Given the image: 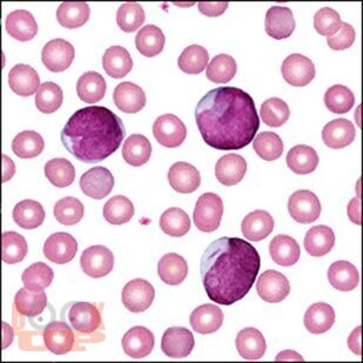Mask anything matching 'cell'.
Returning <instances> with one entry per match:
<instances>
[{
  "mask_svg": "<svg viewBox=\"0 0 363 363\" xmlns=\"http://www.w3.org/2000/svg\"><path fill=\"white\" fill-rule=\"evenodd\" d=\"M125 137L123 121L104 106L80 108L62 130L66 151L85 164H98L114 155Z\"/></svg>",
  "mask_w": 363,
  "mask_h": 363,
  "instance_id": "obj_3",
  "label": "cell"
},
{
  "mask_svg": "<svg viewBox=\"0 0 363 363\" xmlns=\"http://www.w3.org/2000/svg\"><path fill=\"white\" fill-rule=\"evenodd\" d=\"M277 361H303V357L300 354L296 353L294 350H284L282 353L279 354Z\"/></svg>",
  "mask_w": 363,
  "mask_h": 363,
  "instance_id": "obj_62",
  "label": "cell"
},
{
  "mask_svg": "<svg viewBox=\"0 0 363 363\" xmlns=\"http://www.w3.org/2000/svg\"><path fill=\"white\" fill-rule=\"evenodd\" d=\"M260 266V255L248 241L227 237L213 241L200 264L206 294L218 305H234L250 293Z\"/></svg>",
  "mask_w": 363,
  "mask_h": 363,
  "instance_id": "obj_2",
  "label": "cell"
},
{
  "mask_svg": "<svg viewBox=\"0 0 363 363\" xmlns=\"http://www.w3.org/2000/svg\"><path fill=\"white\" fill-rule=\"evenodd\" d=\"M164 32L155 25H146L138 32L135 37V46L141 55L153 58L164 51Z\"/></svg>",
  "mask_w": 363,
  "mask_h": 363,
  "instance_id": "obj_40",
  "label": "cell"
},
{
  "mask_svg": "<svg viewBox=\"0 0 363 363\" xmlns=\"http://www.w3.org/2000/svg\"><path fill=\"white\" fill-rule=\"evenodd\" d=\"M254 151L266 162H274L284 153V141L274 132H261L254 138Z\"/></svg>",
  "mask_w": 363,
  "mask_h": 363,
  "instance_id": "obj_45",
  "label": "cell"
},
{
  "mask_svg": "<svg viewBox=\"0 0 363 363\" xmlns=\"http://www.w3.org/2000/svg\"><path fill=\"white\" fill-rule=\"evenodd\" d=\"M80 266L86 275L100 279L110 274L114 267V255L107 247L92 246L86 248L80 257Z\"/></svg>",
  "mask_w": 363,
  "mask_h": 363,
  "instance_id": "obj_7",
  "label": "cell"
},
{
  "mask_svg": "<svg viewBox=\"0 0 363 363\" xmlns=\"http://www.w3.org/2000/svg\"><path fill=\"white\" fill-rule=\"evenodd\" d=\"M348 216L350 221H353L357 225H361V202L359 198L350 200L348 203Z\"/></svg>",
  "mask_w": 363,
  "mask_h": 363,
  "instance_id": "obj_58",
  "label": "cell"
},
{
  "mask_svg": "<svg viewBox=\"0 0 363 363\" xmlns=\"http://www.w3.org/2000/svg\"><path fill=\"white\" fill-rule=\"evenodd\" d=\"M274 230V220L266 211H254L245 216L241 223L243 237L250 241L266 239Z\"/></svg>",
  "mask_w": 363,
  "mask_h": 363,
  "instance_id": "obj_27",
  "label": "cell"
},
{
  "mask_svg": "<svg viewBox=\"0 0 363 363\" xmlns=\"http://www.w3.org/2000/svg\"><path fill=\"white\" fill-rule=\"evenodd\" d=\"M341 25L340 14L330 7H323L314 16V28L319 35L332 37L339 31Z\"/></svg>",
  "mask_w": 363,
  "mask_h": 363,
  "instance_id": "obj_55",
  "label": "cell"
},
{
  "mask_svg": "<svg viewBox=\"0 0 363 363\" xmlns=\"http://www.w3.org/2000/svg\"><path fill=\"white\" fill-rule=\"evenodd\" d=\"M303 323L309 333L315 335L323 334L328 332L335 323V312L328 303L318 302L307 309Z\"/></svg>",
  "mask_w": 363,
  "mask_h": 363,
  "instance_id": "obj_28",
  "label": "cell"
},
{
  "mask_svg": "<svg viewBox=\"0 0 363 363\" xmlns=\"http://www.w3.org/2000/svg\"><path fill=\"white\" fill-rule=\"evenodd\" d=\"M357 130L348 119H335L327 123L323 130V140L325 146L334 150L347 147L355 140Z\"/></svg>",
  "mask_w": 363,
  "mask_h": 363,
  "instance_id": "obj_22",
  "label": "cell"
},
{
  "mask_svg": "<svg viewBox=\"0 0 363 363\" xmlns=\"http://www.w3.org/2000/svg\"><path fill=\"white\" fill-rule=\"evenodd\" d=\"M208 60V52L205 48L200 45H191L179 57V69L187 74H199L207 67Z\"/></svg>",
  "mask_w": 363,
  "mask_h": 363,
  "instance_id": "obj_46",
  "label": "cell"
},
{
  "mask_svg": "<svg viewBox=\"0 0 363 363\" xmlns=\"http://www.w3.org/2000/svg\"><path fill=\"white\" fill-rule=\"evenodd\" d=\"M160 228L169 237L182 238L191 230V219L185 211L178 207H172L162 213Z\"/></svg>",
  "mask_w": 363,
  "mask_h": 363,
  "instance_id": "obj_43",
  "label": "cell"
},
{
  "mask_svg": "<svg viewBox=\"0 0 363 363\" xmlns=\"http://www.w3.org/2000/svg\"><path fill=\"white\" fill-rule=\"evenodd\" d=\"M237 350L245 360H260L267 350V343L260 330L245 328L237 336Z\"/></svg>",
  "mask_w": 363,
  "mask_h": 363,
  "instance_id": "obj_25",
  "label": "cell"
},
{
  "mask_svg": "<svg viewBox=\"0 0 363 363\" xmlns=\"http://www.w3.org/2000/svg\"><path fill=\"white\" fill-rule=\"evenodd\" d=\"M287 166L295 174L305 175L315 171L319 164V155L314 148L307 145H298L288 152Z\"/></svg>",
  "mask_w": 363,
  "mask_h": 363,
  "instance_id": "obj_35",
  "label": "cell"
},
{
  "mask_svg": "<svg viewBox=\"0 0 363 363\" xmlns=\"http://www.w3.org/2000/svg\"><path fill=\"white\" fill-rule=\"evenodd\" d=\"M6 32L18 41H28L38 33L35 17L26 10H16L6 17Z\"/></svg>",
  "mask_w": 363,
  "mask_h": 363,
  "instance_id": "obj_24",
  "label": "cell"
},
{
  "mask_svg": "<svg viewBox=\"0 0 363 363\" xmlns=\"http://www.w3.org/2000/svg\"><path fill=\"white\" fill-rule=\"evenodd\" d=\"M9 85L18 96H31L40 89V78L33 67L18 64L9 73Z\"/></svg>",
  "mask_w": 363,
  "mask_h": 363,
  "instance_id": "obj_20",
  "label": "cell"
},
{
  "mask_svg": "<svg viewBox=\"0 0 363 363\" xmlns=\"http://www.w3.org/2000/svg\"><path fill=\"white\" fill-rule=\"evenodd\" d=\"M25 238L17 232H5L1 235V259L5 264H19L28 255Z\"/></svg>",
  "mask_w": 363,
  "mask_h": 363,
  "instance_id": "obj_44",
  "label": "cell"
},
{
  "mask_svg": "<svg viewBox=\"0 0 363 363\" xmlns=\"http://www.w3.org/2000/svg\"><path fill=\"white\" fill-rule=\"evenodd\" d=\"M64 93L55 82H46L40 86L35 96V106L41 113L51 114L58 111L62 105Z\"/></svg>",
  "mask_w": 363,
  "mask_h": 363,
  "instance_id": "obj_50",
  "label": "cell"
},
{
  "mask_svg": "<svg viewBox=\"0 0 363 363\" xmlns=\"http://www.w3.org/2000/svg\"><path fill=\"white\" fill-rule=\"evenodd\" d=\"M303 245L311 257H321L334 248L335 234L328 226H314L306 234Z\"/></svg>",
  "mask_w": 363,
  "mask_h": 363,
  "instance_id": "obj_30",
  "label": "cell"
},
{
  "mask_svg": "<svg viewBox=\"0 0 363 363\" xmlns=\"http://www.w3.org/2000/svg\"><path fill=\"white\" fill-rule=\"evenodd\" d=\"M260 117L267 126L281 127L291 117V110L280 98H269L261 105Z\"/></svg>",
  "mask_w": 363,
  "mask_h": 363,
  "instance_id": "obj_52",
  "label": "cell"
},
{
  "mask_svg": "<svg viewBox=\"0 0 363 363\" xmlns=\"http://www.w3.org/2000/svg\"><path fill=\"white\" fill-rule=\"evenodd\" d=\"M158 274L168 286H178L189 274V264L182 255L168 253L159 261Z\"/></svg>",
  "mask_w": 363,
  "mask_h": 363,
  "instance_id": "obj_31",
  "label": "cell"
},
{
  "mask_svg": "<svg viewBox=\"0 0 363 363\" xmlns=\"http://www.w3.org/2000/svg\"><path fill=\"white\" fill-rule=\"evenodd\" d=\"M16 173V166L6 155H3V182H6L13 177Z\"/></svg>",
  "mask_w": 363,
  "mask_h": 363,
  "instance_id": "obj_60",
  "label": "cell"
},
{
  "mask_svg": "<svg viewBox=\"0 0 363 363\" xmlns=\"http://www.w3.org/2000/svg\"><path fill=\"white\" fill-rule=\"evenodd\" d=\"M48 306V296L44 291H33L30 288H21L14 298V307L21 315L37 318L44 312Z\"/></svg>",
  "mask_w": 363,
  "mask_h": 363,
  "instance_id": "obj_32",
  "label": "cell"
},
{
  "mask_svg": "<svg viewBox=\"0 0 363 363\" xmlns=\"http://www.w3.org/2000/svg\"><path fill=\"white\" fill-rule=\"evenodd\" d=\"M281 72L284 79L294 87H303L315 78V66L305 55H291L282 62Z\"/></svg>",
  "mask_w": 363,
  "mask_h": 363,
  "instance_id": "obj_11",
  "label": "cell"
},
{
  "mask_svg": "<svg viewBox=\"0 0 363 363\" xmlns=\"http://www.w3.org/2000/svg\"><path fill=\"white\" fill-rule=\"evenodd\" d=\"M189 323L194 332L202 335L218 332L223 323V313L216 305H201L193 311Z\"/></svg>",
  "mask_w": 363,
  "mask_h": 363,
  "instance_id": "obj_23",
  "label": "cell"
},
{
  "mask_svg": "<svg viewBox=\"0 0 363 363\" xmlns=\"http://www.w3.org/2000/svg\"><path fill=\"white\" fill-rule=\"evenodd\" d=\"M257 291L264 301L279 303L291 293V284L282 273L269 269L257 279Z\"/></svg>",
  "mask_w": 363,
  "mask_h": 363,
  "instance_id": "obj_13",
  "label": "cell"
},
{
  "mask_svg": "<svg viewBox=\"0 0 363 363\" xmlns=\"http://www.w3.org/2000/svg\"><path fill=\"white\" fill-rule=\"evenodd\" d=\"M1 327H3V345H1V348L6 350L7 347L10 346L11 343H12L14 333L6 323H1Z\"/></svg>",
  "mask_w": 363,
  "mask_h": 363,
  "instance_id": "obj_61",
  "label": "cell"
},
{
  "mask_svg": "<svg viewBox=\"0 0 363 363\" xmlns=\"http://www.w3.org/2000/svg\"><path fill=\"white\" fill-rule=\"evenodd\" d=\"M113 100L121 112L128 114L138 113L146 106L144 89L130 82H121L114 89Z\"/></svg>",
  "mask_w": 363,
  "mask_h": 363,
  "instance_id": "obj_21",
  "label": "cell"
},
{
  "mask_svg": "<svg viewBox=\"0 0 363 363\" xmlns=\"http://www.w3.org/2000/svg\"><path fill=\"white\" fill-rule=\"evenodd\" d=\"M44 342L48 350L55 355H65L73 350L74 334L72 327L62 321H53L44 329Z\"/></svg>",
  "mask_w": 363,
  "mask_h": 363,
  "instance_id": "obj_17",
  "label": "cell"
},
{
  "mask_svg": "<svg viewBox=\"0 0 363 363\" xmlns=\"http://www.w3.org/2000/svg\"><path fill=\"white\" fill-rule=\"evenodd\" d=\"M123 350L132 359H144L152 353L155 348V334L143 325L130 328L123 336Z\"/></svg>",
  "mask_w": 363,
  "mask_h": 363,
  "instance_id": "obj_16",
  "label": "cell"
},
{
  "mask_svg": "<svg viewBox=\"0 0 363 363\" xmlns=\"http://www.w3.org/2000/svg\"><path fill=\"white\" fill-rule=\"evenodd\" d=\"M55 273L51 267L44 262H35L25 269L21 277L25 287L33 291H44L51 286Z\"/></svg>",
  "mask_w": 363,
  "mask_h": 363,
  "instance_id": "obj_53",
  "label": "cell"
},
{
  "mask_svg": "<svg viewBox=\"0 0 363 363\" xmlns=\"http://www.w3.org/2000/svg\"><path fill=\"white\" fill-rule=\"evenodd\" d=\"M355 30L353 26L347 23H342L341 28L339 31L336 32L335 35L332 37H328L327 43H328L329 48L334 50V51H343L350 48L355 41Z\"/></svg>",
  "mask_w": 363,
  "mask_h": 363,
  "instance_id": "obj_56",
  "label": "cell"
},
{
  "mask_svg": "<svg viewBox=\"0 0 363 363\" xmlns=\"http://www.w3.org/2000/svg\"><path fill=\"white\" fill-rule=\"evenodd\" d=\"M114 187V177L106 167H93L80 178V189L85 196L92 199L106 198Z\"/></svg>",
  "mask_w": 363,
  "mask_h": 363,
  "instance_id": "obj_12",
  "label": "cell"
},
{
  "mask_svg": "<svg viewBox=\"0 0 363 363\" xmlns=\"http://www.w3.org/2000/svg\"><path fill=\"white\" fill-rule=\"evenodd\" d=\"M84 212L85 208L82 202L73 196H66L64 199L59 200L53 208L57 221L65 226H73L79 223L84 218Z\"/></svg>",
  "mask_w": 363,
  "mask_h": 363,
  "instance_id": "obj_51",
  "label": "cell"
},
{
  "mask_svg": "<svg viewBox=\"0 0 363 363\" xmlns=\"http://www.w3.org/2000/svg\"><path fill=\"white\" fill-rule=\"evenodd\" d=\"M77 93L84 103H98L105 96L106 82L100 73L94 71L84 73L77 82Z\"/></svg>",
  "mask_w": 363,
  "mask_h": 363,
  "instance_id": "obj_39",
  "label": "cell"
},
{
  "mask_svg": "<svg viewBox=\"0 0 363 363\" xmlns=\"http://www.w3.org/2000/svg\"><path fill=\"white\" fill-rule=\"evenodd\" d=\"M269 254L275 264L282 267H291L300 259V246L298 241L289 235H277L269 245Z\"/></svg>",
  "mask_w": 363,
  "mask_h": 363,
  "instance_id": "obj_29",
  "label": "cell"
},
{
  "mask_svg": "<svg viewBox=\"0 0 363 363\" xmlns=\"http://www.w3.org/2000/svg\"><path fill=\"white\" fill-rule=\"evenodd\" d=\"M294 16L291 9L284 6H273L266 13L264 28L267 35L277 40L288 38L295 31Z\"/></svg>",
  "mask_w": 363,
  "mask_h": 363,
  "instance_id": "obj_18",
  "label": "cell"
},
{
  "mask_svg": "<svg viewBox=\"0 0 363 363\" xmlns=\"http://www.w3.org/2000/svg\"><path fill=\"white\" fill-rule=\"evenodd\" d=\"M155 287L144 279H135L123 287L121 300L132 313H143L155 301Z\"/></svg>",
  "mask_w": 363,
  "mask_h": 363,
  "instance_id": "obj_10",
  "label": "cell"
},
{
  "mask_svg": "<svg viewBox=\"0 0 363 363\" xmlns=\"http://www.w3.org/2000/svg\"><path fill=\"white\" fill-rule=\"evenodd\" d=\"M329 284L340 291H350L360 284L357 268L348 261H336L328 269Z\"/></svg>",
  "mask_w": 363,
  "mask_h": 363,
  "instance_id": "obj_34",
  "label": "cell"
},
{
  "mask_svg": "<svg viewBox=\"0 0 363 363\" xmlns=\"http://www.w3.org/2000/svg\"><path fill=\"white\" fill-rule=\"evenodd\" d=\"M103 214L111 225H123L133 218L134 206L126 196H113L104 206Z\"/></svg>",
  "mask_w": 363,
  "mask_h": 363,
  "instance_id": "obj_48",
  "label": "cell"
},
{
  "mask_svg": "<svg viewBox=\"0 0 363 363\" xmlns=\"http://www.w3.org/2000/svg\"><path fill=\"white\" fill-rule=\"evenodd\" d=\"M247 172L246 159L239 155H226L216 162V177L225 186L238 185Z\"/></svg>",
  "mask_w": 363,
  "mask_h": 363,
  "instance_id": "obj_26",
  "label": "cell"
},
{
  "mask_svg": "<svg viewBox=\"0 0 363 363\" xmlns=\"http://www.w3.org/2000/svg\"><path fill=\"white\" fill-rule=\"evenodd\" d=\"M355 104L354 93L343 85H334L325 93V105L335 114L348 113Z\"/></svg>",
  "mask_w": 363,
  "mask_h": 363,
  "instance_id": "obj_49",
  "label": "cell"
},
{
  "mask_svg": "<svg viewBox=\"0 0 363 363\" xmlns=\"http://www.w3.org/2000/svg\"><path fill=\"white\" fill-rule=\"evenodd\" d=\"M194 336L185 327H171L164 333L162 350L164 355L172 359H184L194 350Z\"/></svg>",
  "mask_w": 363,
  "mask_h": 363,
  "instance_id": "obj_14",
  "label": "cell"
},
{
  "mask_svg": "<svg viewBox=\"0 0 363 363\" xmlns=\"http://www.w3.org/2000/svg\"><path fill=\"white\" fill-rule=\"evenodd\" d=\"M44 139L35 130H24L17 134L12 143L14 155L21 159L38 157L44 151Z\"/></svg>",
  "mask_w": 363,
  "mask_h": 363,
  "instance_id": "obj_42",
  "label": "cell"
},
{
  "mask_svg": "<svg viewBox=\"0 0 363 363\" xmlns=\"http://www.w3.org/2000/svg\"><path fill=\"white\" fill-rule=\"evenodd\" d=\"M223 214V202L216 193H205L196 201L193 220L196 228L203 233L218 230Z\"/></svg>",
  "mask_w": 363,
  "mask_h": 363,
  "instance_id": "obj_4",
  "label": "cell"
},
{
  "mask_svg": "<svg viewBox=\"0 0 363 363\" xmlns=\"http://www.w3.org/2000/svg\"><path fill=\"white\" fill-rule=\"evenodd\" d=\"M66 319L69 325L80 335H92L103 329L101 314L96 306L89 302H73L66 307Z\"/></svg>",
  "mask_w": 363,
  "mask_h": 363,
  "instance_id": "obj_5",
  "label": "cell"
},
{
  "mask_svg": "<svg viewBox=\"0 0 363 363\" xmlns=\"http://www.w3.org/2000/svg\"><path fill=\"white\" fill-rule=\"evenodd\" d=\"M89 4L84 1H66L59 5L57 10V19L59 24L65 28H82L89 21Z\"/></svg>",
  "mask_w": 363,
  "mask_h": 363,
  "instance_id": "obj_37",
  "label": "cell"
},
{
  "mask_svg": "<svg viewBox=\"0 0 363 363\" xmlns=\"http://www.w3.org/2000/svg\"><path fill=\"white\" fill-rule=\"evenodd\" d=\"M146 19L144 9L140 4L125 3L118 9V26L126 33L137 31Z\"/></svg>",
  "mask_w": 363,
  "mask_h": 363,
  "instance_id": "obj_54",
  "label": "cell"
},
{
  "mask_svg": "<svg viewBox=\"0 0 363 363\" xmlns=\"http://www.w3.org/2000/svg\"><path fill=\"white\" fill-rule=\"evenodd\" d=\"M237 62L234 60L233 57L228 55H219L214 57L209 62L206 69V76L211 82L216 84H226L233 79L237 74Z\"/></svg>",
  "mask_w": 363,
  "mask_h": 363,
  "instance_id": "obj_47",
  "label": "cell"
},
{
  "mask_svg": "<svg viewBox=\"0 0 363 363\" xmlns=\"http://www.w3.org/2000/svg\"><path fill=\"white\" fill-rule=\"evenodd\" d=\"M103 67L108 76L114 79H121L133 69V60L126 48L112 46L104 53Z\"/></svg>",
  "mask_w": 363,
  "mask_h": 363,
  "instance_id": "obj_33",
  "label": "cell"
},
{
  "mask_svg": "<svg viewBox=\"0 0 363 363\" xmlns=\"http://www.w3.org/2000/svg\"><path fill=\"white\" fill-rule=\"evenodd\" d=\"M361 327L354 329L348 337V347L357 355H361Z\"/></svg>",
  "mask_w": 363,
  "mask_h": 363,
  "instance_id": "obj_59",
  "label": "cell"
},
{
  "mask_svg": "<svg viewBox=\"0 0 363 363\" xmlns=\"http://www.w3.org/2000/svg\"><path fill=\"white\" fill-rule=\"evenodd\" d=\"M78 242L69 233L59 232L52 234L44 245V255L46 259L57 264H69L76 257Z\"/></svg>",
  "mask_w": 363,
  "mask_h": 363,
  "instance_id": "obj_15",
  "label": "cell"
},
{
  "mask_svg": "<svg viewBox=\"0 0 363 363\" xmlns=\"http://www.w3.org/2000/svg\"><path fill=\"white\" fill-rule=\"evenodd\" d=\"M45 177L52 185L59 189H65L72 185L76 179V169L72 162L67 159H52L45 164Z\"/></svg>",
  "mask_w": 363,
  "mask_h": 363,
  "instance_id": "obj_41",
  "label": "cell"
},
{
  "mask_svg": "<svg viewBox=\"0 0 363 363\" xmlns=\"http://www.w3.org/2000/svg\"><path fill=\"white\" fill-rule=\"evenodd\" d=\"M14 223L24 230H35L41 226L45 220V209L41 203L35 200H23L14 207Z\"/></svg>",
  "mask_w": 363,
  "mask_h": 363,
  "instance_id": "obj_36",
  "label": "cell"
},
{
  "mask_svg": "<svg viewBox=\"0 0 363 363\" xmlns=\"http://www.w3.org/2000/svg\"><path fill=\"white\" fill-rule=\"evenodd\" d=\"M153 135L164 147H179L185 141L187 128L174 114H164L153 123Z\"/></svg>",
  "mask_w": 363,
  "mask_h": 363,
  "instance_id": "obj_9",
  "label": "cell"
},
{
  "mask_svg": "<svg viewBox=\"0 0 363 363\" xmlns=\"http://www.w3.org/2000/svg\"><path fill=\"white\" fill-rule=\"evenodd\" d=\"M196 121L206 144L220 151L242 150L260 128L253 98L238 87L206 93L196 105Z\"/></svg>",
  "mask_w": 363,
  "mask_h": 363,
  "instance_id": "obj_1",
  "label": "cell"
},
{
  "mask_svg": "<svg viewBox=\"0 0 363 363\" xmlns=\"http://www.w3.org/2000/svg\"><path fill=\"white\" fill-rule=\"evenodd\" d=\"M288 212L298 223H312L319 219L321 203L316 194L300 189L291 194L288 200Z\"/></svg>",
  "mask_w": 363,
  "mask_h": 363,
  "instance_id": "obj_6",
  "label": "cell"
},
{
  "mask_svg": "<svg viewBox=\"0 0 363 363\" xmlns=\"http://www.w3.org/2000/svg\"><path fill=\"white\" fill-rule=\"evenodd\" d=\"M76 55L73 45L64 39H53L45 45L41 52V60L51 72H64L72 64Z\"/></svg>",
  "mask_w": 363,
  "mask_h": 363,
  "instance_id": "obj_8",
  "label": "cell"
},
{
  "mask_svg": "<svg viewBox=\"0 0 363 363\" xmlns=\"http://www.w3.org/2000/svg\"><path fill=\"white\" fill-rule=\"evenodd\" d=\"M199 11L203 16L207 17H220L225 13V11L228 7V3L227 1H219V3H206V1H201L199 3Z\"/></svg>",
  "mask_w": 363,
  "mask_h": 363,
  "instance_id": "obj_57",
  "label": "cell"
},
{
  "mask_svg": "<svg viewBox=\"0 0 363 363\" xmlns=\"http://www.w3.org/2000/svg\"><path fill=\"white\" fill-rule=\"evenodd\" d=\"M168 182L175 192L189 194L196 192L201 184V177L193 164L175 162L168 171Z\"/></svg>",
  "mask_w": 363,
  "mask_h": 363,
  "instance_id": "obj_19",
  "label": "cell"
},
{
  "mask_svg": "<svg viewBox=\"0 0 363 363\" xmlns=\"http://www.w3.org/2000/svg\"><path fill=\"white\" fill-rule=\"evenodd\" d=\"M152 145L147 138L141 134H133L127 138L123 146V158L127 164L140 167L147 164L151 158Z\"/></svg>",
  "mask_w": 363,
  "mask_h": 363,
  "instance_id": "obj_38",
  "label": "cell"
}]
</instances>
